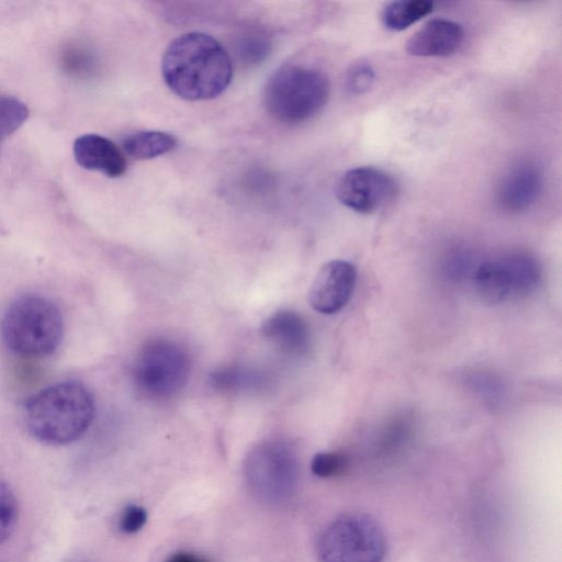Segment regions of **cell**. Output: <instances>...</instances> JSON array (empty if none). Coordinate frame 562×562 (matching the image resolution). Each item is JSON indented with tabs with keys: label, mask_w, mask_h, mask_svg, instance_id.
I'll return each mask as SVG.
<instances>
[{
	"label": "cell",
	"mask_w": 562,
	"mask_h": 562,
	"mask_svg": "<svg viewBox=\"0 0 562 562\" xmlns=\"http://www.w3.org/2000/svg\"><path fill=\"white\" fill-rule=\"evenodd\" d=\"M161 74L168 88L189 101L216 98L231 83L232 60L211 35L190 32L175 38L161 59Z\"/></svg>",
	"instance_id": "obj_1"
},
{
	"label": "cell",
	"mask_w": 562,
	"mask_h": 562,
	"mask_svg": "<svg viewBox=\"0 0 562 562\" xmlns=\"http://www.w3.org/2000/svg\"><path fill=\"white\" fill-rule=\"evenodd\" d=\"M23 411L32 437L61 446L76 441L89 429L95 415V401L83 383L64 381L33 394Z\"/></svg>",
	"instance_id": "obj_2"
},
{
	"label": "cell",
	"mask_w": 562,
	"mask_h": 562,
	"mask_svg": "<svg viewBox=\"0 0 562 562\" xmlns=\"http://www.w3.org/2000/svg\"><path fill=\"white\" fill-rule=\"evenodd\" d=\"M4 345L23 357H45L54 352L64 335L59 307L48 297L26 293L16 296L0 321Z\"/></svg>",
	"instance_id": "obj_3"
},
{
	"label": "cell",
	"mask_w": 562,
	"mask_h": 562,
	"mask_svg": "<svg viewBox=\"0 0 562 562\" xmlns=\"http://www.w3.org/2000/svg\"><path fill=\"white\" fill-rule=\"evenodd\" d=\"M330 86L324 72L302 65H285L266 83L263 102L269 114L284 124H297L326 104Z\"/></svg>",
	"instance_id": "obj_4"
},
{
	"label": "cell",
	"mask_w": 562,
	"mask_h": 562,
	"mask_svg": "<svg viewBox=\"0 0 562 562\" xmlns=\"http://www.w3.org/2000/svg\"><path fill=\"white\" fill-rule=\"evenodd\" d=\"M386 538L379 522L361 513L345 514L326 526L317 546V562H383Z\"/></svg>",
	"instance_id": "obj_5"
},
{
	"label": "cell",
	"mask_w": 562,
	"mask_h": 562,
	"mask_svg": "<svg viewBox=\"0 0 562 562\" xmlns=\"http://www.w3.org/2000/svg\"><path fill=\"white\" fill-rule=\"evenodd\" d=\"M191 370L188 351L177 341L151 338L139 348L133 364V381L144 396L167 400L187 385Z\"/></svg>",
	"instance_id": "obj_6"
},
{
	"label": "cell",
	"mask_w": 562,
	"mask_h": 562,
	"mask_svg": "<svg viewBox=\"0 0 562 562\" xmlns=\"http://www.w3.org/2000/svg\"><path fill=\"white\" fill-rule=\"evenodd\" d=\"M251 493L268 504L290 499L299 483L300 463L293 447L281 439H268L256 445L244 465Z\"/></svg>",
	"instance_id": "obj_7"
},
{
	"label": "cell",
	"mask_w": 562,
	"mask_h": 562,
	"mask_svg": "<svg viewBox=\"0 0 562 562\" xmlns=\"http://www.w3.org/2000/svg\"><path fill=\"white\" fill-rule=\"evenodd\" d=\"M474 280L485 301L499 303L532 292L540 280V268L533 257L515 252L482 263Z\"/></svg>",
	"instance_id": "obj_8"
},
{
	"label": "cell",
	"mask_w": 562,
	"mask_h": 562,
	"mask_svg": "<svg viewBox=\"0 0 562 562\" xmlns=\"http://www.w3.org/2000/svg\"><path fill=\"white\" fill-rule=\"evenodd\" d=\"M398 192L395 179L386 171L362 166L347 170L338 180L336 194L348 209L370 214L394 201Z\"/></svg>",
	"instance_id": "obj_9"
},
{
	"label": "cell",
	"mask_w": 562,
	"mask_h": 562,
	"mask_svg": "<svg viewBox=\"0 0 562 562\" xmlns=\"http://www.w3.org/2000/svg\"><path fill=\"white\" fill-rule=\"evenodd\" d=\"M356 280L357 271L352 263L339 259L324 263L311 284L310 305L326 315L339 312L349 302Z\"/></svg>",
	"instance_id": "obj_10"
},
{
	"label": "cell",
	"mask_w": 562,
	"mask_h": 562,
	"mask_svg": "<svg viewBox=\"0 0 562 562\" xmlns=\"http://www.w3.org/2000/svg\"><path fill=\"white\" fill-rule=\"evenodd\" d=\"M542 189V175L532 162L522 161L510 167L497 189L499 205L509 212L531 206Z\"/></svg>",
	"instance_id": "obj_11"
},
{
	"label": "cell",
	"mask_w": 562,
	"mask_h": 562,
	"mask_svg": "<svg viewBox=\"0 0 562 562\" xmlns=\"http://www.w3.org/2000/svg\"><path fill=\"white\" fill-rule=\"evenodd\" d=\"M463 41L460 24L447 19L425 23L406 42V50L417 57H445L453 54Z\"/></svg>",
	"instance_id": "obj_12"
},
{
	"label": "cell",
	"mask_w": 562,
	"mask_h": 562,
	"mask_svg": "<svg viewBox=\"0 0 562 562\" xmlns=\"http://www.w3.org/2000/svg\"><path fill=\"white\" fill-rule=\"evenodd\" d=\"M262 336L284 355L300 357L311 346V331L296 312L283 310L270 315L261 326Z\"/></svg>",
	"instance_id": "obj_13"
},
{
	"label": "cell",
	"mask_w": 562,
	"mask_h": 562,
	"mask_svg": "<svg viewBox=\"0 0 562 562\" xmlns=\"http://www.w3.org/2000/svg\"><path fill=\"white\" fill-rule=\"evenodd\" d=\"M72 151L79 166L102 172L110 178L120 177L126 170L123 150L111 139L101 135L79 136L74 142Z\"/></svg>",
	"instance_id": "obj_14"
},
{
	"label": "cell",
	"mask_w": 562,
	"mask_h": 562,
	"mask_svg": "<svg viewBox=\"0 0 562 562\" xmlns=\"http://www.w3.org/2000/svg\"><path fill=\"white\" fill-rule=\"evenodd\" d=\"M178 144L175 135L161 131H140L122 139V150L130 157L143 160L169 153Z\"/></svg>",
	"instance_id": "obj_15"
},
{
	"label": "cell",
	"mask_w": 562,
	"mask_h": 562,
	"mask_svg": "<svg viewBox=\"0 0 562 562\" xmlns=\"http://www.w3.org/2000/svg\"><path fill=\"white\" fill-rule=\"evenodd\" d=\"M210 385L218 392L239 393L259 390L266 383L260 372L240 366H223L209 375Z\"/></svg>",
	"instance_id": "obj_16"
},
{
	"label": "cell",
	"mask_w": 562,
	"mask_h": 562,
	"mask_svg": "<svg viewBox=\"0 0 562 562\" xmlns=\"http://www.w3.org/2000/svg\"><path fill=\"white\" fill-rule=\"evenodd\" d=\"M434 3L427 0H397L389 2L381 12L382 24L391 31H403L428 15Z\"/></svg>",
	"instance_id": "obj_17"
},
{
	"label": "cell",
	"mask_w": 562,
	"mask_h": 562,
	"mask_svg": "<svg viewBox=\"0 0 562 562\" xmlns=\"http://www.w3.org/2000/svg\"><path fill=\"white\" fill-rule=\"evenodd\" d=\"M29 116L27 106L13 97L0 95V136L19 128Z\"/></svg>",
	"instance_id": "obj_18"
},
{
	"label": "cell",
	"mask_w": 562,
	"mask_h": 562,
	"mask_svg": "<svg viewBox=\"0 0 562 562\" xmlns=\"http://www.w3.org/2000/svg\"><path fill=\"white\" fill-rule=\"evenodd\" d=\"M236 46L238 57L248 65L261 61L270 50L269 40L257 32L245 34Z\"/></svg>",
	"instance_id": "obj_19"
},
{
	"label": "cell",
	"mask_w": 562,
	"mask_h": 562,
	"mask_svg": "<svg viewBox=\"0 0 562 562\" xmlns=\"http://www.w3.org/2000/svg\"><path fill=\"white\" fill-rule=\"evenodd\" d=\"M18 519V503L12 490L0 481V544L8 539Z\"/></svg>",
	"instance_id": "obj_20"
},
{
	"label": "cell",
	"mask_w": 562,
	"mask_h": 562,
	"mask_svg": "<svg viewBox=\"0 0 562 562\" xmlns=\"http://www.w3.org/2000/svg\"><path fill=\"white\" fill-rule=\"evenodd\" d=\"M347 458L340 452H318L311 461V470L318 477H333L347 467Z\"/></svg>",
	"instance_id": "obj_21"
},
{
	"label": "cell",
	"mask_w": 562,
	"mask_h": 562,
	"mask_svg": "<svg viewBox=\"0 0 562 562\" xmlns=\"http://www.w3.org/2000/svg\"><path fill=\"white\" fill-rule=\"evenodd\" d=\"M374 80L373 68L367 63H357L347 72L346 88L351 94H362L372 87Z\"/></svg>",
	"instance_id": "obj_22"
},
{
	"label": "cell",
	"mask_w": 562,
	"mask_h": 562,
	"mask_svg": "<svg viewBox=\"0 0 562 562\" xmlns=\"http://www.w3.org/2000/svg\"><path fill=\"white\" fill-rule=\"evenodd\" d=\"M147 521V512L139 505L126 506L119 517V528L122 532L131 535L140 530Z\"/></svg>",
	"instance_id": "obj_23"
},
{
	"label": "cell",
	"mask_w": 562,
	"mask_h": 562,
	"mask_svg": "<svg viewBox=\"0 0 562 562\" xmlns=\"http://www.w3.org/2000/svg\"><path fill=\"white\" fill-rule=\"evenodd\" d=\"M165 562H210L196 553L180 551L170 555Z\"/></svg>",
	"instance_id": "obj_24"
},
{
	"label": "cell",
	"mask_w": 562,
	"mask_h": 562,
	"mask_svg": "<svg viewBox=\"0 0 562 562\" xmlns=\"http://www.w3.org/2000/svg\"><path fill=\"white\" fill-rule=\"evenodd\" d=\"M0 139H1V136H0Z\"/></svg>",
	"instance_id": "obj_25"
}]
</instances>
